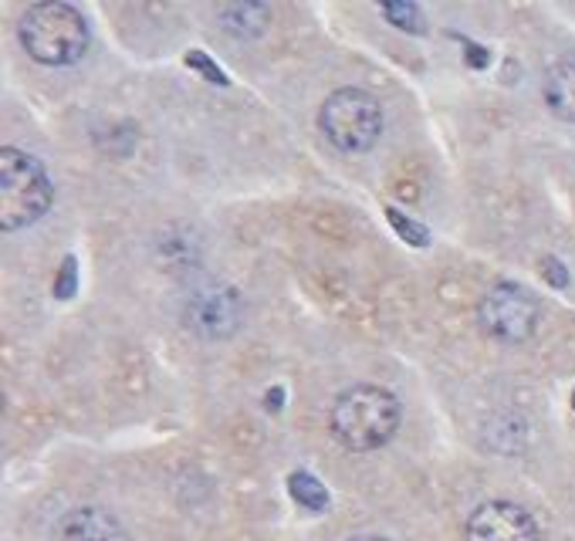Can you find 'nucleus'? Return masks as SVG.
I'll return each instance as SVG.
<instances>
[{
    "label": "nucleus",
    "mask_w": 575,
    "mask_h": 541,
    "mask_svg": "<svg viewBox=\"0 0 575 541\" xmlns=\"http://www.w3.org/2000/svg\"><path fill=\"white\" fill-rule=\"evenodd\" d=\"M328 426L333 436L356 454H369V450L386 446L399 430V400L383 386H349L336 396L333 410H328Z\"/></svg>",
    "instance_id": "1"
},
{
    "label": "nucleus",
    "mask_w": 575,
    "mask_h": 541,
    "mask_svg": "<svg viewBox=\"0 0 575 541\" xmlns=\"http://www.w3.org/2000/svg\"><path fill=\"white\" fill-rule=\"evenodd\" d=\"M18 38L24 51L48 68H68L89 51V24L81 11L65 0L28 8L18 24Z\"/></svg>",
    "instance_id": "2"
},
{
    "label": "nucleus",
    "mask_w": 575,
    "mask_h": 541,
    "mask_svg": "<svg viewBox=\"0 0 575 541\" xmlns=\"http://www.w3.org/2000/svg\"><path fill=\"white\" fill-rule=\"evenodd\" d=\"M54 200L51 176L31 153L18 146L0 149V227L8 234L34 227Z\"/></svg>",
    "instance_id": "3"
},
{
    "label": "nucleus",
    "mask_w": 575,
    "mask_h": 541,
    "mask_svg": "<svg viewBox=\"0 0 575 541\" xmlns=\"http://www.w3.org/2000/svg\"><path fill=\"white\" fill-rule=\"evenodd\" d=\"M318 129L346 156L369 153L383 136V109L366 88H339L318 112Z\"/></svg>",
    "instance_id": "4"
},
{
    "label": "nucleus",
    "mask_w": 575,
    "mask_h": 541,
    "mask_svg": "<svg viewBox=\"0 0 575 541\" xmlns=\"http://www.w3.org/2000/svg\"><path fill=\"white\" fill-rule=\"evenodd\" d=\"M477 322L480 328L508 345L528 342L542 322V302L515 282H498L495 288H487L480 305H477Z\"/></svg>",
    "instance_id": "5"
},
{
    "label": "nucleus",
    "mask_w": 575,
    "mask_h": 541,
    "mask_svg": "<svg viewBox=\"0 0 575 541\" xmlns=\"http://www.w3.org/2000/svg\"><path fill=\"white\" fill-rule=\"evenodd\" d=\"M184 322L200 338H230L244 322V298L224 282H200L184 295Z\"/></svg>",
    "instance_id": "6"
},
{
    "label": "nucleus",
    "mask_w": 575,
    "mask_h": 541,
    "mask_svg": "<svg viewBox=\"0 0 575 541\" xmlns=\"http://www.w3.org/2000/svg\"><path fill=\"white\" fill-rule=\"evenodd\" d=\"M464 541H542V528L515 501H487L470 511Z\"/></svg>",
    "instance_id": "7"
},
{
    "label": "nucleus",
    "mask_w": 575,
    "mask_h": 541,
    "mask_svg": "<svg viewBox=\"0 0 575 541\" xmlns=\"http://www.w3.org/2000/svg\"><path fill=\"white\" fill-rule=\"evenodd\" d=\"M54 541H129V534L112 511L86 504V508L68 511L58 521Z\"/></svg>",
    "instance_id": "8"
},
{
    "label": "nucleus",
    "mask_w": 575,
    "mask_h": 541,
    "mask_svg": "<svg viewBox=\"0 0 575 541\" xmlns=\"http://www.w3.org/2000/svg\"><path fill=\"white\" fill-rule=\"evenodd\" d=\"M545 102L562 122L575 126V55L558 58L545 71Z\"/></svg>",
    "instance_id": "9"
},
{
    "label": "nucleus",
    "mask_w": 575,
    "mask_h": 541,
    "mask_svg": "<svg viewBox=\"0 0 575 541\" xmlns=\"http://www.w3.org/2000/svg\"><path fill=\"white\" fill-rule=\"evenodd\" d=\"M271 21V11L268 4H248V0H240V4H224L220 8V24L234 35V38H258L265 35Z\"/></svg>",
    "instance_id": "10"
},
{
    "label": "nucleus",
    "mask_w": 575,
    "mask_h": 541,
    "mask_svg": "<svg viewBox=\"0 0 575 541\" xmlns=\"http://www.w3.org/2000/svg\"><path fill=\"white\" fill-rule=\"evenodd\" d=\"M288 494H291V501L298 508H305L311 514H321V511H328V504H333V494H328V488L315 474H308V471H295L288 478Z\"/></svg>",
    "instance_id": "11"
},
{
    "label": "nucleus",
    "mask_w": 575,
    "mask_h": 541,
    "mask_svg": "<svg viewBox=\"0 0 575 541\" xmlns=\"http://www.w3.org/2000/svg\"><path fill=\"white\" fill-rule=\"evenodd\" d=\"M383 18L396 31H406V35H424L427 31L424 11H420V4H414V0H386V4H383Z\"/></svg>",
    "instance_id": "12"
},
{
    "label": "nucleus",
    "mask_w": 575,
    "mask_h": 541,
    "mask_svg": "<svg viewBox=\"0 0 575 541\" xmlns=\"http://www.w3.org/2000/svg\"><path fill=\"white\" fill-rule=\"evenodd\" d=\"M386 220H389V227L396 230V237L406 240L409 247H427V244H430V230H427L424 224H417L414 217H406L403 210L386 207Z\"/></svg>",
    "instance_id": "13"
},
{
    "label": "nucleus",
    "mask_w": 575,
    "mask_h": 541,
    "mask_svg": "<svg viewBox=\"0 0 575 541\" xmlns=\"http://www.w3.org/2000/svg\"><path fill=\"white\" fill-rule=\"evenodd\" d=\"M184 61H187V68H194V71H200L210 85H230V78H227V71L207 55V51H200V48H194V51H187L184 55Z\"/></svg>",
    "instance_id": "14"
},
{
    "label": "nucleus",
    "mask_w": 575,
    "mask_h": 541,
    "mask_svg": "<svg viewBox=\"0 0 575 541\" xmlns=\"http://www.w3.org/2000/svg\"><path fill=\"white\" fill-rule=\"evenodd\" d=\"M75 292H78V260H75V254H68V257L61 260V267H58L54 298H58V302H68V298H75Z\"/></svg>",
    "instance_id": "15"
},
{
    "label": "nucleus",
    "mask_w": 575,
    "mask_h": 541,
    "mask_svg": "<svg viewBox=\"0 0 575 541\" xmlns=\"http://www.w3.org/2000/svg\"><path fill=\"white\" fill-rule=\"evenodd\" d=\"M542 278L552 288H568V270L558 257H542Z\"/></svg>",
    "instance_id": "16"
},
{
    "label": "nucleus",
    "mask_w": 575,
    "mask_h": 541,
    "mask_svg": "<svg viewBox=\"0 0 575 541\" xmlns=\"http://www.w3.org/2000/svg\"><path fill=\"white\" fill-rule=\"evenodd\" d=\"M464 48H467V51H464V58H467V65H470V68H477V71H480V68H487V65H490V51H487V48H480V45H474V41H464Z\"/></svg>",
    "instance_id": "17"
},
{
    "label": "nucleus",
    "mask_w": 575,
    "mask_h": 541,
    "mask_svg": "<svg viewBox=\"0 0 575 541\" xmlns=\"http://www.w3.org/2000/svg\"><path fill=\"white\" fill-rule=\"evenodd\" d=\"M265 400H268V410H271V413H278V410L285 406V390L278 386V390H271V393H268Z\"/></svg>",
    "instance_id": "18"
},
{
    "label": "nucleus",
    "mask_w": 575,
    "mask_h": 541,
    "mask_svg": "<svg viewBox=\"0 0 575 541\" xmlns=\"http://www.w3.org/2000/svg\"><path fill=\"white\" fill-rule=\"evenodd\" d=\"M349 541H393V538H386V534H356Z\"/></svg>",
    "instance_id": "19"
},
{
    "label": "nucleus",
    "mask_w": 575,
    "mask_h": 541,
    "mask_svg": "<svg viewBox=\"0 0 575 541\" xmlns=\"http://www.w3.org/2000/svg\"><path fill=\"white\" fill-rule=\"evenodd\" d=\"M572 410H575V390H572Z\"/></svg>",
    "instance_id": "20"
}]
</instances>
